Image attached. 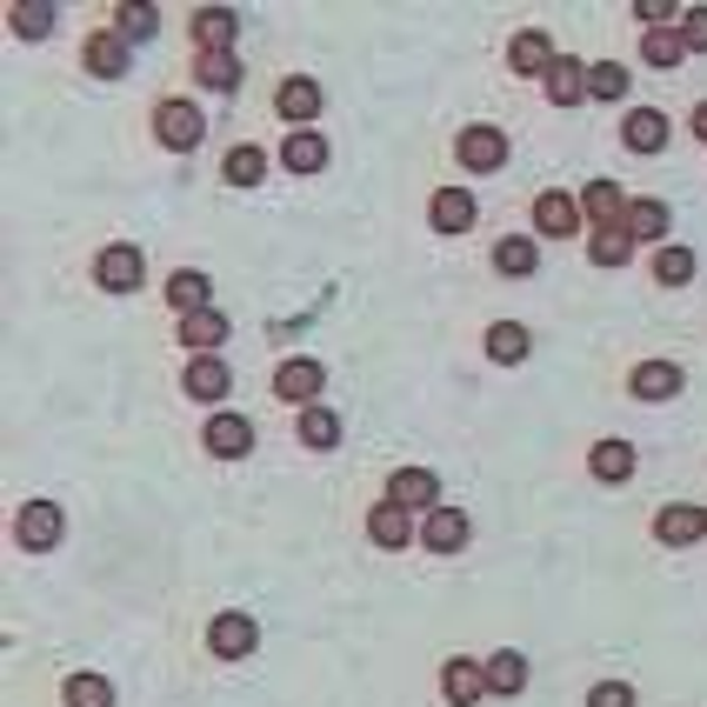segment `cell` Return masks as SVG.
Wrapping results in <instances>:
<instances>
[{"label":"cell","mask_w":707,"mask_h":707,"mask_svg":"<svg viewBox=\"0 0 707 707\" xmlns=\"http://www.w3.org/2000/svg\"><path fill=\"white\" fill-rule=\"evenodd\" d=\"M200 134H207L200 107H187V100H160V107H154V140H160L167 154H194Z\"/></svg>","instance_id":"6da1fadb"},{"label":"cell","mask_w":707,"mask_h":707,"mask_svg":"<svg viewBox=\"0 0 707 707\" xmlns=\"http://www.w3.org/2000/svg\"><path fill=\"white\" fill-rule=\"evenodd\" d=\"M60 534H67V514H60L53 501H27V508H20V521H13V541H20L27 554L60 548Z\"/></svg>","instance_id":"7a4b0ae2"},{"label":"cell","mask_w":707,"mask_h":707,"mask_svg":"<svg viewBox=\"0 0 707 707\" xmlns=\"http://www.w3.org/2000/svg\"><path fill=\"white\" fill-rule=\"evenodd\" d=\"M501 160H508V134L501 127H468L461 134V167L468 174H501Z\"/></svg>","instance_id":"3957f363"},{"label":"cell","mask_w":707,"mask_h":707,"mask_svg":"<svg viewBox=\"0 0 707 707\" xmlns=\"http://www.w3.org/2000/svg\"><path fill=\"white\" fill-rule=\"evenodd\" d=\"M94 281L107 287V294H134L140 287V247H100V261H94Z\"/></svg>","instance_id":"277c9868"},{"label":"cell","mask_w":707,"mask_h":707,"mask_svg":"<svg viewBox=\"0 0 707 707\" xmlns=\"http://www.w3.org/2000/svg\"><path fill=\"white\" fill-rule=\"evenodd\" d=\"M655 534H661V548H695V541L707 534V508H695V501H675V508H661Z\"/></svg>","instance_id":"5b68a950"},{"label":"cell","mask_w":707,"mask_h":707,"mask_svg":"<svg viewBox=\"0 0 707 707\" xmlns=\"http://www.w3.org/2000/svg\"><path fill=\"white\" fill-rule=\"evenodd\" d=\"M80 67L94 73V80H120L127 73V40L107 27V33H87V47H80Z\"/></svg>","instance_id":"8992f818"},{"label":"cell","mask_w":707,"mask_h":707,"mask_svg":"<svg viewBox=\"0 0 707 707\" xmlns=\"http://www.w3.org/2000/svg\"><path fill=\"white\" fill-rule=\"evenodd\" d=\"M327 387V374H321V361H281L274 367V394L281 401H301V407H314V394Z\"/></svg>","instance_id":"52a82bcc"},{"label":"cell","mask_w":707,"mask_h":707,"mask_svg":"<svg viewBox=\"0 0 707 707\" xmlns=\"http://www.w3.org/2000/svg\"><path fill=\"white\" fill-rule=\"evenodd\" d=\"M167 307H174L180 321H187V314H207V307H214V281H207L200 267H180V274L167 281Z\"/></svg>","instance_id":"ba28073f"},{"label":"cell","mask_w":707,"mask_h":707,"mask_svg":"<svg viewBox=\"0 0 707 707\" xmlns=\"http://www.w3.org/2000/svg\"><path fill=\"white\" fill-rule=\"evenodd\" d=\"M194 401H227V387H234V374H227V361L220 354H194L187 361V381H180Z\"/></svg>","instance_id":"9c48e42d"},{"label":"cell","mask_w":707,"mask_h":707,"mask_svg":"<svg viewBox=\"0 0 707 707\" xmlns=\"http://www.w3.org/2000/svg\"><path fill=\"white\" fill-rule=\"evenodd\" d=\"M200 441H207V454H220V461H240V454L254 448V428H247V414H214Z\"/></svg>","instance_id":"30bf717a"},{"label":"cell","mask_w":707,"mask_h":707,"mask_svg":"<svg viewBox=\"0 0 707 707\" xmlns=\"http://www.w3.org/2000/svg\"><path fill=\"white\" fill-rule=\"evenodd\" d=\"M234 33H240V13H227V7H200V13H194L200 53H234Z\"/></svg>","instance_id":"8fae6325"},{"label":"cell","mask_w":707,"mask_h":707,"mask_svg":"<svg viewBox=\"0 0 707 707\" xmlns=\"http://www.w3.org/2000/svg\"><path fill=\"white\" fill-rule=\"evenodd\" d=\"M541 80H548V100H554V107H575V100H588V60H568V53H554V67H548Z\"/></svg>","instance_id":"7c38bea8"},{"label":"cell","mask_w":707,"mask_h":707,"mask_svg":"<svg viewBox=\"0 0 707 707\" xmlns=\"http://www.w3.org/2000/svg\"><path fill=\"white\" fill-rule=\"evenodd\" d=\"M428 220H434L441 234H468V227H474V194H468V187H441V194L428 200Z\"/></svg>","instance_id":"4fadbf2b"},{"label":"cell","mask_w":707,"mask_h":707,"mask_svg":"<svg viewBox=\"0 0 707 707\" xmlns=\"http://www.w3.org/2000/svg\"><path fill=\"white\" fill-rule=\"evenodd\" d=\"M534 227H541L548 240H568V234L581 227V200H568V194H554V187H548V194L534 200Z\"/></svg>","instance_id":"5bb4252c"},{"label":"cell","mask_w":707,"mask_h":707,"mask_svg":"<svg viewBox=\"0 0 707 707\" xmlns=\"http://www.w3.org/2000/svg\"><path fill=\"white\" fill-rule=\"evenodd\" d=\"M421 541H428L434 554H454V548H468V514H461V508H428V521H421Z\"/></svg>","instance_id":"9a60e30c"},{"label":"cell","mask_w":707,"mask_h":707,"mask_svg":"<svg viewBox=\"0 0 707 707\" xmlns=\"http://www.w3.org/2000/svg\"><path fill=\"white\" fill-rule=\"evenodd\" d=\"M621 140H628L635 154H661V147H668V114H661V107H635L628 127H621Z\"/></svg>","instance_id":"2e32d148"},{"label":"cell","mask_w":707,"mask_h":707,"mask_svg":"<svg viewBox=\"0 0 707 707\" xmlns=\"http://www.w3.org/2000/svg\"><path fill=\"white\" fill-rule=\"evenodd\" d=\"M387 501H394V508H434V501H441V481H434L428 468H401V474L387 481Z\"/></svg>","instance_id":"e0dca14e"},{"label":"cell","mask_w":707,"mask_h":707,"mask_svg":"<svg viewBox=\"0 0 707 707\" xmlns=\"http://www.w3.org/2000/svg\"><path fill=\"white\" fill-rule=\"evenodd\" d=\"M207 648H214L220 661H240V655H254V621H247V615H220V621L207 628Z\"/></svg>","instance_id":"ac0fdd59"},{"label":"cell","mask_w":707,"mask_h":707,"mask_svg":"<svg viewBox=\"0 0 707 707\" xmlns=\"http://www.w3.org/2000/svg\"><path fill=\"white\" fill-rule=\"evenodd\" d=\"M281 167H287V174H321V167H327V140H321L314 127L287 134V147H281Z\"/></svg>","instance_id":"d6986e66"},{"label":"cell","mask_w":707,"mask_h":707,"mask_svg":"<svg viewBox=\"0 0 707 707\" xmlns=\"http://www.w3.org/2000/svg\"><path fill=\"white\" fill-rule=\"evenodd\" d=\"M581 214H588L595 227H621L628 200H621V187H615V180H588V187H581Z\"/></svg>","instance_id":"ffe728a7"},{"label":"cell","mask_w":707,"mask_h":707,"mask_svg":"<svg viewBox=\"0 0 707 707\" xmlns=\"http://www.w3.org/2000/svg\"><path fill=\"white\" fill-rule=\"evenodd\" d=\"M628 387H635L641 401H675V394H681V367H675V361H641Z\"/></svg>","instance_id":"44dd1931"},{"label":"cell","mask_w":707,"mask_h":707,"mask_svg":"<svg viewBox=\"0 0 707 707\" xmlns=\"http://www.w3.org/2000/svg\"><path fill=\"white\" fill-rule=\"evenodd\" d=\"M441 688H448V701L454 707H474L481 695H488V668H481V661H448Z\"/></svg>","instance_id":"7402d4cb"},{"label":"cell","mask_w":707,"mask_h":707,"mask_svg":"<svg viewBox=\"0 0 707 707\" xmlns=\"http://www.w3.org/2000/svg\"><path fill=\"white\" fill-rule=\"evenodd\" d=\"M274 107H281V120H314V114H321V87H314L307 73H294V80H281Z\"/></svg>","instance_id":"603a6c76"},{"label":"cell","mask_w":707,"mask_h":707,"mask_svg":"<svg viewBox=\"0 0 707 707\" xmlns=\"http://www.w3.org/2000/svg\"><path fill=\"white\" fill-rule=\"evenodd\" d=\"M180 341H187L194 354H214V347L227 341V314H220V307H207V314H187V321H180Z\"/></svg>","instance_id":"cb8c5ba5"},{"label":"cell","mask_w":707,"mask_h":707,"mask_svg":"<svg viewBox=\"0 0 707 707\" xmlns=\"http://www.w3.org/2000/svg\"><path fill=\"white\" fill-rule=\"evenodd\" d=\"M508 60H514V73H548L554 67V47H548V33H514V47H508Z\"/></svg>","instance_id":"d4e9b609"},{"label":"cell","mask_w":707,"mask_h":707,"mask_svg":"<svg viewBox=\"0 0 707 707\" xmlns=\"http://www.w3.org/2000/svg\"><path fill=\"white\" fill-rule=\"evenodd\" d=\"M621 227H628V240H661L668 234V207L661 200H628Z\"/></svg>","instance_id":"484cf974"},{"label":"cell","mask_w":707,"mask_h":707,"mask_svg":"<svg viewBox=\"0 0 707 707\" xmlns=\"http://www.w3.org/2000/svg\"><path fill=\"white\" fill-rule=\"evenodd\" d=\"M488 361H501V367H521V361H528V327H521V321H501V327H488Z\"/></svg>","instance_id":"4316f807"},{"label":"cell","mask_w":707,"mask_h":707,"mask_svg":"<svg viewBox=\"0 0 707 707\" xmlns=\"http://www.w3.org/2000/svg\"><path fill=\"white\" fill-rule=\"evenodd\" d=\"M367 534H374V548H407V508H394V501H381L374 514H367Z\"/></svg>","instance_id":"83f0119b"},{"label":"cell","mask_w":707,"mask_h":707,"mask_svg":"<svg viewBox=\"0 0 707 707\" xmlns=\"http://www.w3.org/2000/svg\"><path fill=\"white\" fill-rule=\"evenodd\" d=\"M220 174H227V187H261V180H267V154H261V147H234V154L220 160Z\"/></svg>","instance_id":"f1b7e54d"},{"label":"cell","mask_w":707,"mask_h":707,"mask_svg":"<svg viewBox=\"0 0 707 707\" xmlns=\"http://www.w3.org/2000/svg\"><path fill=\"white\" fill-rule=\"evenodd\" d=\"M588 468H595V481H628V474H635V448H628V441H601V448L588 454Z\"/></svg>","instance_id":"f546056e"},{"label":"cell","mask_w":707,"mask_h":707,"mask_svg":"<svg viewBox=\"0 0 707 707\" xmlns=\"http://www.w3.org/2000/svg\"><path fill=\"white\" fill-rule=\"evenodd\" d=\"M7 27H13L20 40H40V33L53 27V7H47V0H13V7H7Z\"/></svg>","instance_id":"4dcf8cb0"},{"label":"cell","mask_w":707,"mask_h":707,"mask_svg":"<svg viewBox=\"0 0 707 707\" xmlns=\"http://www.w3.org/2000/svg\"><path fill=\"white\" fill-rule=\"evenodd\" d=\"M681 53H688V40H681L675 27H648V33H641V60H648V67H675Z\"/></svg>","instance_id":"1f68e13d"},{"label":"cell","mask_w":707,"mask_h":707,"mask_svg":"<svg viewBox=\"0 0 707 707\" xmlns=\"http://www.w3.org/2000/svg\"><path fill=\"white\" fill-rule=\"evenodd\" d=\"M628 254H635L628 227H595V240H588V261H595V267H621Z\"/></svg>","instance_id":"d6a6232c"},{"label":"cell","mask_w":707,"mask_h":707,"mask_svg":"<svg viewBox=\"0 0 707 707\" xmlns=\"http://www.w3.org/2000/svg\"><path fill=\"white\" fill-rule=\"evenodd\" d=\"M194 73H200V87H214V94H234V87H240V60H234V53H200Z\"/></svg>","instance_id":"836d02e7"},{"label":"cell","mask_w":707,"mask_h":707,"mask_svg":"<svg viewBox=\"0 0 707 707\" xmlns=\"http://www.w3.org/2000/svg\"><path fill=\"white\" fill-rule=\"evenodd\" d=\"M534 261H541V254H534V240H528V234H508V240L494 247V267H501V274H514V281H521V274H534Z\"/></svg>","instance_id":"e575fe53"},{"label":"cell","mask_w":707,"mask_h":707,"mask_svg":"<svg viewBox=\"0 0 707 707\" xmlns=\"http://www.w3.org/2000/svg\"><path fill=\"white\" fill-rule=\"evenodd\" d=\"M528 688V661L521 655H494L488 661V695H521Z\"/></svg>","instance_id":"d590c367"},{"label":"cell","mask_w":707,"mask_h":707,"mask_svg":"<svg viewBox=\"0 0 707 707\" xmlns=\"http://www.w3.org/2000/svg\"><path fill=\"white\" fill-rule=\"evenodd\" d=\"M154 27H160V7H147V0L120 7V20H114V33H120V40H154Z\"/></svg>","instance_id":"8d00e7d4"},{"label":"cell","mask_w":707,"mask_h":707,"mask_svg":"<svg viewBox=\"0 0 707 707\" xmlns=\"http://www.w3.org/2000/svg\"><path fill=\"white\" fill-rule=\"evenodd\" d=\"M655 281H661V287H688V281H695V254H688V247H661V254H655Z\"/></svg>","instance_id":"74e56055"},{"label":"cell","mask_w":707,"mask_h":707,"mask_svg":"<svg viewBox=\"0 0 707 707\" xmlns=\"http://www.w3.org/2000/svg\"><path fill=\"white\" fill-rule=\"evenodd\" d=\"M301 441H307V448H334V441H341L334 407H307V414H301Z\"/></svg>","instance_id":"f35d334b"},{"label":"cell","mask_w":707,"mask_h":707,"mask_svg":"<svg viewBox=\"0 0 707 707\" xmlns=\"http://www.w3.org/2000/svg\"><path fill=\"white\" fill-rule=\"evenodd\" d=\"M67 707H114L107 675H73V681H67Z\"/></svg>","instance_id":"ab89813d"},{"label":"cell","mask_w":707,"mask_h":707,"mask_svg":"<svg viewBox=\"0 0 707 707\" xmlns=\"http://www.w3.org/2000/svg\"><path fill=\"white\" fill-rule=\"evenodd\" d=\"M588 94H595V100H621V94H628V67H615V60L588 67Z\"/></svg>","instance_id":"60d3db41"},{"label":"cell","mask_w":707,"mask_h":707,"mask_svg":"<svg viewBox=\"0 0 707 707\" xmlns=\"http://www.w3.org/2000/svg\"><path fill=\"white\" fill-rule=\"evenodd\" d=\"M588 707H635V688H628V681H601V688L588 695Z\"/></svg>","instance_id":"b9f144b4"},{"label":"cell","mask_w":707,"mask_h":707,"mask_svg":"<svg viewBox=\"0 0 707 707\" xmlns=\"http://www.w3.org/2000/svg\"><path fill=\"white\" fill-rule=\"evenodd\" d=\"M681 40H688L695 53H707V7H688V20H681Z\"/></svg>","instance_id":"7bdbcfd3"},{"label":"cell","mask_w":707,"mask_h":707,"mask_svg":"<svg viewBox=\"0 0 707 707\" xmlns=\"http://www.w3.org/2000/svg\"><path fill=\"white\" fill-rule=\"evenodd\" d=\"M635 13H641L648 27H661V20H668V13H681V7H668V0H635Z\"/></svg>","instance_id":"ee69618b"},{"label":"cell","mask_w":707,"mask_h":707,"mask_svg":"<svg viewBox=\"0 0 707 707\" xmlns=\"http://www.w3.org/2000/svg\"><path fill=\"white\" fill-rule=\"evenodd\" d=\"M695 134H701V140H707V100H701V107H695Z\"/></svg>","instance_id":"f6af8a7d"}]
</instances>
